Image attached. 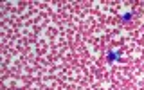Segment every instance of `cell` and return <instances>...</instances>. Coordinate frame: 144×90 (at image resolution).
<instances>
[{
	"instance_id": "cell-1",
	"label": "cell",
	"mask_w": 144,
	"mask_h": 90,
	"mask_svg": "<svg viewBox=\"0 0 144 90\" xmlns=\"http://www.w3.org/2000/svg\"><path fill=\"white\" fill-rule=\"evenodd\" d=\"M108 61H121V50L119 52L110 50V52H108Z\"/></svg>"
},
{
	"instance_id": "cell-2",
	"label": "cell",
	"mask_w": 144,
	"mask_h": 90,
	"mask_svg": "<svg viewBox=\"0 0 144 90\" xmlns=\"http://www.w3.org/2000/svg\"><path fill=\"white\" fill-rule=\"evenodd\" d=\"M132 16H133L132 13H124V15H123V22H128V20H130Z\"/></svg>"
}]
</instances>
